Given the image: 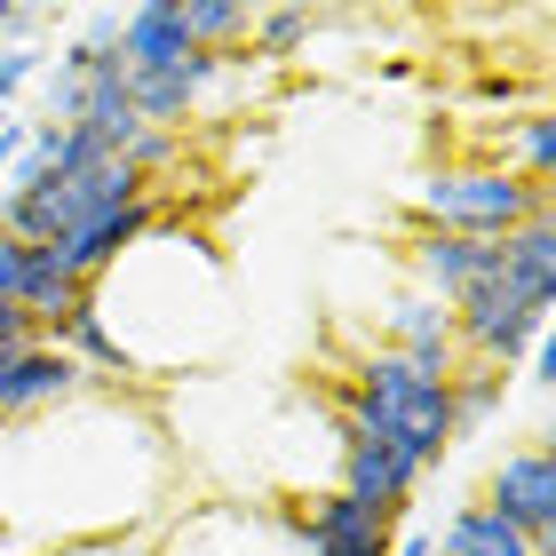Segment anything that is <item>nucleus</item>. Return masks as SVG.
<instances>
[{
  "label": "nucleus",
  "instance_id": "nucleus-1",
  "mask_svg": "<svg viewBox=\"0 0 556 556\" xmlns=\"http://www.w3.org/2000/svg\"><path fill=\"white\" fill-rule=\"evenodd\" d=\"M175 509V445L151 397L88 390L56 414L0 421V556L151 533Z\"/></svg>",
  "mask_w": 556,
  "mask_h": 556
},
{
  "label": "nucleus",
  "instance_id": "nucleus-2",
  "mask_svg": "<svg viewBox=\"0 0 556 556\" xmlns=\"http://www.w3.org/2000/svg\"><path fill=\"white\" fill-rule=\"evenodd\" d=\"M342 429H358V438L390 445L397 462H414L421 477L453 453V382L438 374H414L397 350H374V358L350 366V390H342Z\"/></svg>",
  "mask_w": 556,
  "mask_h": 556
},
{
  "label": "nucleus",
  "instance_id": "nucleus-3",
  "mask_svg": "<svg viewBox=\"0 0 556 556\" xmlns=\"http://www.w3.org/2000/svg\"><path fill=\"white\" fill-rule=\"evenodd\" d=\"M151 184L128 167V160H88V167H64L48 175L40 191H0V231L24 239V247H64L72 231H88V223H104L119 207H136Z\"/></svg>",
  "mask_w": 556,
  "mask_h": 556
},
{
  "label": "nucleus",
  "instance_id": "nucleus-4",
  "mask_svg": "<svg viewBox=\"0 0 556 556\" xmlns=\"http://www.w3.org/2000/svg\"><path fill=\"white\" fill-rule=\"evenodd\" d=\"M421 215L429 231H453V239H509L525 223H556V184H525L493 160H462L421 184Z\"/></svg>",
  "mask_w": 556,
  "mask_h": 556
},
{
  "label": "nucleus",
  "instance_id": "nucleus-5",
  "mask_svg": "<svg viewBox=\"0 0 556 556\" xmlns=\"http://www.w3.org/2000/svg\"><path fill=\"white\" fill-rule=\"evenodd\" d=\"M151 556H311L294 541L287 501H175L151 525Z\"/></svg>",
  "mask_w": 556,
  "mask_h": 556
},
{
  "label": "nucleus",
  "instance_id": "nucleus-6",
  "mask_svg": "<svg viewBox=\"0 0 556 556\" xmlns=\"http://www.w3.org/2000/svg\"><path fill=\"white\" fill-rule=\"evenodd\" d=\"M453 334H462L469 366H501L509 374L525 350L548 334V302H525L509 278H501V255H493V278H477V287L453 302Z\"/></svg>",
  "mask_w": 556,
  "mask_h": 556
},
{
  "label": "nucleus",
  "instance_id": "nucleus-7",
  "mask_svg": "<svg viewBox=\"0 0 556 556\" xmlns=\"http://www.w3.org/2000/svg\"><path fill=\"white\" fill-rule=\"evenodd\" d=\"M287 501V517H294V541L311 548V556H390V533H397V517L390 509H374V501H350V493H278Z\"/></svg>",
  "mask_w": 556,
  "mask_h": 556
},
{
  "label": "nucleus",
  "instance_id": "nucleus-8",
  "mask_svg": "<svg viewBox=\"0 0 556 556\" xmlns=\"http://www.w3.org/2000/svg\"><path fill=\"white\" fill-rule=\"evenodd\" d=\"M485 509H493L501 525H517V533L533 541L541 556L556 548V462H548L541 438H525V445H509V453L493 462V477H485Z\"/></svg>",
  "mask_w": 556,
  "mask_h": 556
},
{
  "label": "nucleus",
  "instance_id": "nucleus-9",
  "mask_svg": "<svg viewBox=\"0 0 556 556\" xmlns=\"http://www.w3.org/2000/svg\"><path fill=\"white\" fill-rule=\"evenodd\" d=\"M104 390L80 358H64L56 342H24L9 366H0V421H33V414H56L72 397Z\"/></svg>",
  "mask_w": 556,
  "mask_h": 556
},
{
  "label": "nucleus",
  "instance_id": "nucleus-10",
  "mask_svg": "<svg viewBox=\"0 0 556 556\" xmlns=\"http://www.w3.org/2000/svg\"><path fill=\"white\" fill-rule=\"evenodd\" d=\"M382 326H390V350L406 358L414 374H438V382H453L469 358H462V334H453V311L438 294H421V287H406L382 311Z\"/></svg>",
  "mask_w": 556,
  "mask_h": 556
},
{
  "label": "nucleus",
  "instance_id": "nucleus-11",
  "mask_svg": "<svg viewBox=\"0 0 556 556\" xmlns=\"http://www.w3.org/2000/svg\"><path fill=\"white\" fill-rule=\"evenodd\" d=\"M160 223H175V207H167V199H136V207H119V215H104V223H88V231H72L64 247H48V255H56L72 278H80V287H96V278H104L119 255H128V247L136 239H151V231H160Z\"/></svg>",
  "mask_w": 556,
  "mask_h": 556
},
{
  "label": "nucleus",
  "instance_id": "nucleus-12",
  "mask_svg": "<svg viewBox=\"0 0 556 556\" xmlns=\"http://www.w3.org/2000/svg\"><path fill=\"white\" fill-rule=\"evenodd\" d=\"M406 270H414V287H421V294H438L445 311H453V302H462L477 278H493V239L421 231V239H406Z\"/></svg>",
  "mask_w": 556,
  "mask_h": 556
},
{
  "label": "nucleus",
  "instance_id": "nucleus-13",
  "mask_svg": "<svg viewBox=\"0 0 556 556\" xmlns=\"http://www.w3.org/2000/svg\"><path fill=\"white\" fill-rule=\"evenodd\" d=\"M119 64L136 72H175V64H191L199 48H191V33H184V0H143V9H128L119 16Z\"/></svg>",
  "mask_w": 556,
  "mask_h": 556
},
{
  "label": "nucleus",
  "instance_id": "nucleus-14",
  "mask_svg": "<svg viewBox=\"0 0 556 556\" xmlns=\"http://www.w3.org/2000/svg\"><path fill=\"white\" fill-rule=\"evenodd\" d=\"M438 556H541V548L525 541L517 525H501L485 501H469V509H453L438 525Z\"/></svg>",
  "mask_w": 556,
  "mask_h": 556
},
{
  "label": "nucleus",
  "instance_id": "nucleus-15",
  "mask_svg": "<svg viewBox=\"0 0 556 556\" xmlns=\"http://www.w3.org/2000/svg\"><path fill=\"white\" fill-rule=\"evenodd\" d=\"M184 33L207 56H239L247 33H255V9H239V0H184Z\"/></svg>",
  "mask_w": 556,
  "mask_h": 556
},
{
  "label": "nucleus",
  "instance_id": "nucleus-16",
  "mask_svg": "<svg viewBox=\"0 0 556 556\" xmlns=\"http://www.w3.org/2000/svg\"><path fill=\"white\" fill-rule=\"evenodd\" d=\"M501 406H509V374L501 366H462L453 374V429H485Z\"/></svg>",
  "mask_w": 556,
  "mask_h": 556
},
{
  "label": "nucleus",
  "instance_id": "nucleus-17",
  "mask_svg": "<svg viewBox=\"0 0 556 556\" xmlns=\"http://www.w3.org/2000/svg\"><path fill=\"white\" fill-rule=\"evenodd\" d=\"M247 40H255V56H294V48L302 40H311V9H255V33H247Z\"/></svg>",
  "mask_w": 556,
  "mask_h": 556
},
{
  "label": "nucleus",
  "instance_id": "nucleus-18",
  "mask_svg": "<svg viewBox=\"0 0 556 556\" xmlns=\"http://www.w3.org/2000/svg\"><path fill=\"white\" fill-rule=\"evenodd\" d=\"M40 556H151V533H104V541H72V548H40Z\"/></svg>",
  "mask_w": 556,
  "mask_h": 556
},
{
  "label": "nucleus",
  "instance_id": "nucleus-19",
  "mask_svg": "<svg viewBox=\"0 0 556 556\" xmlns=\"http://www.w3.org/2000/svg\"><path fill=\"white\" fill-rule=\"evenodd\" d=\"M24 342H40V334H33V318H24L16 302H0V358H9V350H24Z\"/></svg>",
  "mask_w": 556,
  "mask_h": 556
},
{
  "label": "nucleus",
  "instance_id": "nucleus-20",
  "mask_svg": "<svg viewBox=\"0 0 556 556\" xmlns=\"http://www.w3.org/2000/svg\"><path fill=\"white\" fill-rule=\"evenodd\" d=\"M24 136H33V128H24L16 112H0V184H9V167H16V151H24Z\"/></svg>",
  "mask_w": 556,
  "mask_h": 556
},
{
  "label": "nucleus",
  "instance_id": "nucleus-21",
  "mask_svg": "<svg viewBox=\"0 0 556 556\" xmlns=\"http://www.w3.org/2000/svg\"><path fill=\"white\" fill-rule=\"evenodd\" d=\"M16 33V9H9V0H0V40H9Z\"/></svg>",
  "mask_w": 556,
  "mask_h": 556
}]
</instances>
